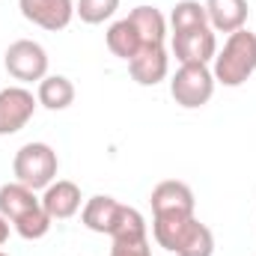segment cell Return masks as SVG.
<instances>
[{"label":"cell","instance_id":"obj_16","mask_svg":"<svg viewBox=\"0 0 256 256\" xmlns=\"http://www.w3.org/2000/svg\"><path fill=\"white\" fill-rule=\"evenodd\" d=\"M128 21L134 24L143 48L149 45H164V36H167V18L155 9V6H137L128 12Z\"/></svg>","mask_w":256,"mask_h":256},{"label":"cell","instance_id":"obj_12","mask_svg":"<svg viewBox=\"0 0 256 256\" xmlns=\"http://www.w3.org/2000/svg\"><path fill=\"white\" fill-rule=\"evenodd\" d=\"M122 212H126V206H122L120 200H114V196H108V194H96L92 200H86V206H84V212H80V220H84L86 230H92V232H98V236H110V232L116 230Z\"/></svg>","mask_w":256,"mask_h":256},{"label":"cell","instance_id":"obj_13","mask_svg":"<svg viewBox=\"0 0 256 256\" xmlns=\"http://www.w3.org/2000/svg\"><path fill=\"white\" fill-rule=\"evenodd\" d=\"M128 72L131 78L140 84V86H155L167 78L170 72V57H167V48L164 45H149L143 48L134 60H128Z\"/></svg>","mask_w":256,"mask_h":256},{"label":"cell","instance_id":"obj_5","mask_svg":"<svg viewBox=\"0 0 256 256\" xmlns=\"http://www.w3.org/2000/svg\"><path fill=\"white\" fill-rule=\"evenodd\" d=\"M170 96L179 108H202L214 96V74L206 63H182L170 80Z\"/></svg>","mask_w":256,"mask_h":256},{"label":"cell","instance_id":"obj_14","mask_svg":"<svg viewBox=\"0 0 256 256\" xmlns=\"http://www.w3.org/2000/svg\"><path fill=\"white\" fill-rule=\"evenodd\" d=\"M42 208L51 214V220H68L80 212V188L68 179L51 182L42 194Z\"/></svg>","mask_w":256,"mask_h":256},{"label":"cell","instance_id":"obj_17","mask_svg":"<svg viewBox=\"0 0 256 256\" xmlns=\"http://www.w3.org/2000/svg\"><path fill=\"white\" fill-rule=\"evenodd\" d=\"M36 98H39V104L48 108V110H66V108L74 102V84H72L66 74H45V78L39 80Z\"/></svg>","mask_w":256,"mask_h":256},{"label":"cell","instance_id":"obj_4","mask_svg":"<svg viewBox=\"0 0 256 256\" xmlns=\"http://www.w3.org/2000/svg\"><path fill=\"white\" fill-rule=\"evenodd\" d=\"M57 170H60V161L48 143H24L12 158L15 182L27 185L33 191H45L57 179Z\"/></svg>","mask_w":256,"mask_h":256},{"label":"cell","instance_id":"obj_19","mask_svg":"<svg viewBox=\"0 0 256 256\" xmlns=\"http://www.w3.org/2000/svg\"><path fill=\"white\" fill-rule=\"evenodd\" d=\"M208 24V15H206V3H196V0H179L170 12V27L173 33H185V30H196V27H206Z\"/></svg>","mask_w":256,"mask_h":256},{"label":"cell","instance_id":"obj_7","mask_svg":"<svg viewBox=\"0 0 256 256\" xmlns=\"http://www.w3.org/2000/svg\"><path fill=\"white\" fill-rule=\"evenodd\" d=\"M110 256H152L149 248V232H146V220L137 208L126 206L116 230L110 232Z\"/></svg>","mask_w":256,"mask_h":256},{"label":"cell","instance_id":"obj_9","mask_svg":"<svg viewBox=\"0 0 256 256\" xmlns=\"http://www.w3.org/2000/svg\"><path fill=\"white\" fill-rule=\"evenodd\" d=\"M18 9L30 24L48 33L66 30L74 18V0H18Z\"/></svg>","mask_w":256,"mask_h":256},{"label":"cell","instance_id":"obj_8","mask_svg":"<svg viewBox=\"0 0 256 256\" xmlns=\"http://www.w3.org/2000/svg\"><path fill=\"white\" fill-rule=\"evenodd\" d=\"M36 104H39V98L30 90H24V86H6V90H0V137L21 131L33 120Z\"/></svg>","mask_w":256,"mask_h":256},{"label":"cell","instance_id":"obj_10","mask_svg":"<svg viewBox=\"0 0 256 256\" xmlns=\"http://www.w3.org/2000/svg\"><path fill=\"white\" fill-rule=\"evenodd\" d=\"M173 54L179 63H206L214 60L218 54V39H214V30L206 24V27H196V30H185V33H173Z\"/></svg>","mask_w":256,"mask_h":256},{"label":"cell","instance_id":"obj_3","mask_svg":"<svg viewBox=\"0 0 256 256\" xmlns=\"http://www.w3.org/2000/svg\"><path fill=\"white\" fill-rule=\"evenodd\" d=\"M256 72V33L250 30H236L224 42V48L214 54V84L224 86H242Z\"/></svg>","mask_w":256,"mask_h":256},{"label":"cell","instance_id":"obj_1","mask_svg":"<svg viewBox=\"0 0 256 256\" xmlns=\"http://www.w3.org/2000/svg\"><path fill=\"white\" fill-rule=\"evenodd\" d=\"M152 236L155 242L176 256H212L214 254V236L206 224L196 220V214H170V218H152Z\"/></svg>","mask_w":256,"mask_h":256},{"label":"cell","instance_id":"obj_15","mask_svg":"<svg viewBox=\"0 0 256 256\" xmlns=\"http://www.w3.org/2000/svg\"><path fill=\"white\" fill-rule=\"evenodd\" d=\"M208 27L218 33H236L248 21V0H206Z\"/></svg>","mask_w":256,"mask_h":256},{"label":"cell","instance_id":"obj_2","mask_svg":"<svg viewBox=\"0 0 256 256\" xmlns=\"http://www.w3.org/2000/svg\"><path fill=\"white\" fill-rule=\"evenodd\" d=\"M0 214L27 242H36V238L48 236V230H51V214L42 208V200L36 196L33 188H27L21 182H9L0 188Z\"/></svg>","mask_w":256,"mask_h":256},{"label":"cell","instance_id":"obj_22","mask_svg":"<svg viewBox=\"0 0 256 256\" xmlns=\"http://www.w3.org/2000/svg\"><path fill=\"white\" fill-rule=\"evenodd\" d=\"M0 256H6V254H3V250H0Z\"/></svg>","mask_w":256,"mask_h":256},{"label":"cell","instance_id":"obj_20","mask_svg":"<svg viewBox=\"0 0 256 256\" xmlns=\"http://www.w3.org/2000/svg\"><path fill=\"white\" fill-rule=\"evenodd\" d=\"M120 9V0H78L74 3V15L84 24H104L108 18H114Z\"/></svg>","mask_w":256,"mask_h":256},{"label":"cell","instance_id":"obj_18","mask_svg":"<svg viewBox=\"0 0 256 256\" xmlns=\"http://www.w3.org/2000/svg\"><path fill=\"white\" fill-rule=\"evenodd\" d=\"M108 48H110L114 57H120V60H126V63L134 60V57L143 51V42H140V36H137L134 24H131L128 18H120V21L110 24V30H108Z\"/></svg>","mask_w":256,"mask_h":256},{"label":"cell","instance_id":"obj_6","mask_svg":"<svg viewBox=\"0 0 256 256\" xmlns=\"http://www.w3.org/2000/svg\"><path fill=\"white\" fill-rule=\"evenodd\" d=\"M6 72L21 80V84H30V80H42L48 74V51L33 42V39H18L6 48V57H3Z\"/></svg>","mask_w":256,"mask_h":256},{"label":"cell","instance_id":"obj_21","mask_svg":"<svg viewBox=\"0 0 256 256\" xmlns=\"http://www.w3.org/2000/svg\"><path fill=\"white\" fill-rule=\"evenodd\" d=\"M6 238H9V220L0 214V244H6Z\"/></svg>","mask_w":256,"mask_h":256},{"label":"cell","instance_id":"obj_11","mask_svg":"<svg viewBox=\"0 0 256 256\" xmlns=\"http://www.w3.org/2000/svg\"><path fill=\"white\" fill-rule=\"evenodd\" d=\"M152 218H170V214H194V191L185 182L167 179L152 188Z\"/></svg>","mask_w":256,"mask_h":256}]
</instances>
